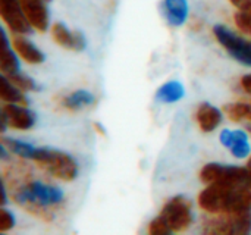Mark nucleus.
I'll return each instance as SVG.
<instances>
[{
	"mask_svg": "<svg viewBox=\"0 0 251 235\" xmlns=\"http://www.w3.org/2000/svg\"><path fill=\"white\" fill-rule=\"evenodd\" d=\"M10 187L13 202L44 222L53 221V209L62 205L65 199L60 188L37 180L18 178L16 181L10 183Z\"/></svg>",
	"mask_w": 251,
	"mask_h": 235,
	"instance_id": "1",
	"label": "nucleus"
},
{
	"mask_svg": "<svg viewBox=\"0 0 251 235\" xmlns=\"http://www.w3.org/2000/svg\"><path fill=\"white\" fill-rule=\"evenodd\" d=\"M199 205L212 215L249 210L251 209V188L209 184V187L200 193Z\"/></svg>",
	"mask_w": 251,
	"mask_h": 235,
	"instance_id": "2",
	"label": "nucleus"
},
{
	"mask_svg": "<svg viewBox=\"0 0 251 235\" xmlns=\"http://www.w3.org/2000/svg\"><path fill=\"white\" fill-rule=\"evenodd\" d=\"M32 162L38 163L47 174L62 181H74L78 177V162L66 152L53 147H37L32 156Z\"/></svg>",
	"mask_w": 251,
	"mask_h": 235,
	"instance_id": "3",
	"label": "nucleus"
},
{
	"mask_svg": "<svg viewBox=\"0 0 251 235\" xmlns=\"http://www.w3.org/2000/svg\"><path fill=\"white\" fill-rule=\"evenodd\" d=\"M201 233L207 235H244L251 233V209L216 213L203 222Z\"/></svg>",
	"mask_w": 251,
	"mask_h": 235,
	"instance_id": "4",
	"label": "nucleus"
},
{
	"mask_svg": "<svg viewBox=\"0 0 251 235\" xmlns=\"http://www.w3.org/2000/svg\"><path fill=\"white\" fill-rule=\"evenodd\" d=\"M200 180L204 184H225L251 188V168H241L224 163H207L200 172Z\"/></svg>",
	"mask_w": 251,
	"mask_h": 235,
	"instance_id": "5",
	"label": "nucleus"
},
{
	"mask_svg": "<svg viewBox=\"0 0 251 235\" xmlns=\"http://www.w3.org/2000/svg\"><path fill=\"white\" fill-rule=\"evenodd\" d=\"M213 35L216 41L228 52V54L237 62L251 68V41L237 35L225 25H215Z\"/></svg>",
	"mask_w": 251,
	"mask_h": 235,
	"instance_id": "6",
	"label": "nucleus"
},
{
	"mask_svg": "<svg viewBox=\"0 0 251 235\" xmlns=\"http://www.w3.org/2000/svg\"><path fill=\"white\" fill-rule=\"evenodd\" d=\"M160 216L166 221L172 233H182L191 227L193 219H194L191 202L184 196L172 197L163 206Z\"/></svg>",
	"mask_w": 251,
	"mask_h": 235,
	"instance_id": "7",
	"label": "nucleus"
},
{
	"mask_svg": "<svg viewBox=\"0 0 251 235\" xmlns=\"http://www.w3.org/2000/svg\"><path fill=\"white\" fill-rule=\"evenodd\" d=\"M0 16L10 31L25 35L32 31V25L28 21L19 0H0Z\"/></svg>",
	"mask_w": 251,
	"mask_h": 235,
	"instance_id": "8",
	"label": "nucleus"
},
{
	"mask_svg": "<svg viewBox=\"0 0 251 235\" xmlns=\"http://www.w3.org/2000/svg\"><path fill=\"white\" fill-rule=\"evenodd\" d=\"M37 116L32 110H29L26 106L16 104V103H6L1 109V125L3 131L6 125H9L13 130L19 131H28L35 125Z\"/></svg>",
	"mask_w": 251,
	"mask_h": 235,
	"instance_id": "9",
	"label": "nucleus"
},
{
	"mask_svg": "<svg viewBox=\"0 0 251 235\" xmlns=\"http://www.w3.org/2000/svg\"><path fill=\"white\" fill-rule=\"evenodd\" d=\"M51 37L54 40L56 44L69 49V50H75V52H81L85 49L87 41L82 32L79 31H71L65 24L62 22H56L51 26Z\"/></svg>",
	"mask_w": 251,
	"mask_h": 235,
	"instance_id": "10",
	"label": "nucleus"
},
{
	"mask_svg": "<svg viewBox=\"0 0 251 235\" xmlns=\"http://www.w3.org/2000/svg\"><path fill=\"white\" fill-rule=\"evenodd\" d=\"M219 140H221V144L229 149L232 156H235L237 159H247L250 156V144H249L247 134L244 131L222 130Z\"/></svg>",
	"mask_w": 251,
	"mask_h": 235,
	"instance_id": "11",
	"label": "nucleus"
},
{
	"mask_svg": "<svg viewBox=\"0 0 251 235\" xmlns=\"http://www.w3.org/2000/svg\"><path fill=\"white\" fill-rule=\"evenodd\" d=\"M19 3L28 21L31 22L32 28L40 32L47 31L50 16H49V10H47L44 0H19Z\"/></svg>",
	"mask_w": 251,
	"mask_h": 235,
	"instance_id": "12",
	"label": "nucleus"
},
{
	"mask_svg": "<svg viewBox=\"0 0 251 235\" xmlns=\"http://www.w3.org/2000/svg\"><path fill=\"white\" fill-rule=\"evenodd\" d=\"M197 124L203 132H213L222 122L224 113L221 109L210 103H201L196 113Z\"/></svg>",
	"mask_w": 251,
	"mask_h": 235,
	"instance_id": "13",
	"label": "nucleus"
},
{
	"mask_svg": "<svg viewBox=\"0 0 251 235\" xmlns=\"http://www.w3.org/2000/svg\"><path fill=\"white\" fill-rule=\"evenodd\" d=\"M12 47L13 50L18 53V56L21 59H24L26 63H31V65H38V63H43L46 60V56L44 53L32 43L29 41L28 38L22 37L21 34L13 37L12 40Z\"/></svg>",
	"mask_w": 251,
	"mask_h": 235,
	"instance_id": "14",
	"label": "nucleus"
},
{
	"mask_svg": "<svg viewBox=\"0 0 251 235\" xmlns=\"http://www.w3.org/2000/svg\"><path fill=\"white\" fill-rule=\"evenodd\" d=\"M163 15L169 25L182 26L190 15V6L187 0H163Z\"/></svg>",
	"mask_w": 251,
	"mask_h": 235,
	"instance_id": "15",
	"label": "nucleus"
},
{
	"mask_svg": "<svg viewBox=\"0 0 251 235\" xmlns=\"http://www.w3.org/2000/svg\"><path fill=\"white\" fill-rule=\"evenodd\" d=\"M18 53H15L10 47L9 38L6 32L1 29V50H0V71L3 75L10 77L16 72H19V60L16 57Z\"/></svg>",
	"mask_w": 251,
	"mask_h": 235,
	"instance_id": "16",
	"label": "nucleus"
},
{
	"mask_svg": "<svg viewBox=\"0 0 251 235\" xmlns=\"http://www.w3.org/2000/svg\"><path fill=\"white\" fill-rule=\"evenodd\" d=\"M185 96V87L179 81H168L156 91V100L160 103H176Z\"/></svg>",
	"mask_w": 251,
	"mask_h": 235,
	"instance_id": "17",
	"label": "nucleus"
},
{
	"mask_svg": "<svg viewBox=\"0 0 251 235\" xmlns=\"http://www.w3.org/2000/svg\"><path fill=\"white\" fill-rule=\"evenodd\" d=\"M21 88H18L6 75L1 74V90H0V97L6 103H16L22 106H28V99L24 94Z\"/></svg>",
	"mask_w": 251,
	"mask_h": 235,
	"instance_id": "18",
	"label": "nucleus"
},
{
	"mask_svg": "<svg viewBox=\"0 0 251 235\" xmlns=\"http://www.w3.org/2000/svg\"><path fill=\"white\" fill-rule=\"evenodd\" d=\"M96 102V97L91 91L88 90H76L71 94H68L63 100L62 104L68 110H79L87 106H91Z\"/></svg>",
	"mask_w": 251,
	"mask_h": 235,
	"instance_id": "19",
	"label": "nucleus"
},
{
	"mask_svg": "<svg viewBox=\"0 0 251 235\" xmlns=\"http://www.w3.org/2000/svg\"><path fill=\"white\" fill-rule=\"evenodd\" d=\"M1 144L6 146L7 152L21 157V159H26V160H32V156H34V152L37 147H34L32 144L29 143H25L22 140H15V138H6L3 137L1 138Z\"/></svg>",
	"mask_w": 251,
	"mask_h": 235,
	"instance_id": "20",
	"label": "nucleus"
},
{
	"mask_svg": "<svg viewBox=\"0 0 251 235\" xmlns=\"http://www.w3.org/2000/svg\"><path fill=\"white\" fill-rule=\"evenodd\" d=\"M224 113L234 122L249 121L251 122V103L247 102H237L224 106Z\"/></svg>",
	"mask_w": 251,
	"mask_h": 235,
	"instance_id": "21",
	"label": "nucleus"
},
{
	"mask_svg": "<svg viewBox=\"0 0 251 235\" xmlns=\"http://www.w3.org/2000/svg\"><path fill=\"white\" fill-rule=\"evenodd\" d=\"M18 88H21L22 91H40L41 90V87L32 79V78H29L28 75H25V74H21V72H16V74H13V75H10V77H7Z\"/></svg>",
	"mask_w": 251,
	"mask_h": 235,
	"instance_id": "22",
	"label": "nucleus"
},
{
	"mask_svg": "<svg viewBox=\"0 0 251 235\" xmlns=\"http://www.w3.org/2000/svg\"><path fill=\"white\" fill-rule=\"evenodd\" d=\"M234 21L241 32L251 35V4L238 9V12L234 15Z\"/></svg>",
	"mask_w": 251,
	"mask_h": 235,
	"instance_id": "23",
	"label": "nucleus"
},
{
	"mask_svg": "<svg viewBox=\"0 0 251 235\" xmlns=\"http://www.w3.org/2000/svg\"><path fill=\"white\" fill-rule=\"evenodd\" d=\"M149 234L151 235H169L172 234V230L166 224V221L159 215L149 224Z\"/></svg>",
	"mask_w": 251,
	"mask_h": 235,
	"instance_id": "24",
	"label": "nucleus"
},
{
	"mask_svg": "<svg viewBox=\"0 0 251 235\" xmlns=\"http://www.w3.org/2000/svg\"><path fill=\"white\" fill-rule=\"evenodd\" d=\"M13 227H15V216L12 215V212H9L7 209H1L0 210V231L6 233L12 230Z\"/></svg>",
	"mask_w": 251,
	"mask_h": 235,
	"instance_id": "25",
	"label": "nucleus"
},
{
	"mask_svg": "<svg viewBox=\"0 0 251 235\" xmlns=\"http://www.w3.org/2000/svg\"><path fill=\"white\" fill-rule=\"evenodd\" d=\"M241 87L247 94H251V74H247L241 78Z\"/></svg>",
	"mask_w": 251,
	"mask_h": 235,
	"instance_id": "26",
	"label": "nucleus"
},
{
	"mask_svg": "<svg viewBox=\"0 0 251 235\" xmlns=\"http://www.w3.org/2000/svg\"><path fill=\"white\" fill-rule=\"evenodd\" d=\"M229 3H231L232 6H235L237 9H243V7L251 4V0H229Z\"/></svg>",
	"mask_w": 251,
	"mask_h": 235,
	"instance_id": "27",
	"label": "nucleus"
},
{
	"mask_svg": "<svg viewBox=\"0 0 251 235\" xmlns=\"http://www.w3.org/2000/svg\"><path fill=\"white\" fill-rule=\"evenodd\" d=\"M94 128H96V131H97V132H100V134H104V131H103L104 128H103L100 124H97V122H96V124H94Z\"/></svg>",
	"mask_w": 251,
	"mask_h": 235,
	"instance_id": "28",
	"label": "nucleus"
},
{
	"mask_svg": "<svg viewBox=\"0 0 251 235\" xmlns=\"http://www.w3.org/2000/svg\"><path fill=\"white\" fill-rule=\"evenodd\" d=\"M247 130H249V131H250V132H251V122H250V124H249V125H247Z\"/></svg>",
	"mask_w": 251,
	"mask_h": 235,
	"instance_id": "29",
	"label": "nucleus"
},
{
	"mask_svg": "<svg viewBox=\"0 0 251 235\" xmlns=\"http://www.w3.org/2000/svg\"><path fill=\"white\" fill-rule=\"evenodd\" d=\"M47 1H49V0H47Z\"/></svg>",
	"mask_w": 251,
	"mask_h": 235,
	"instance_id": "30",
	"label": "nucleus"
}]
</instances>
